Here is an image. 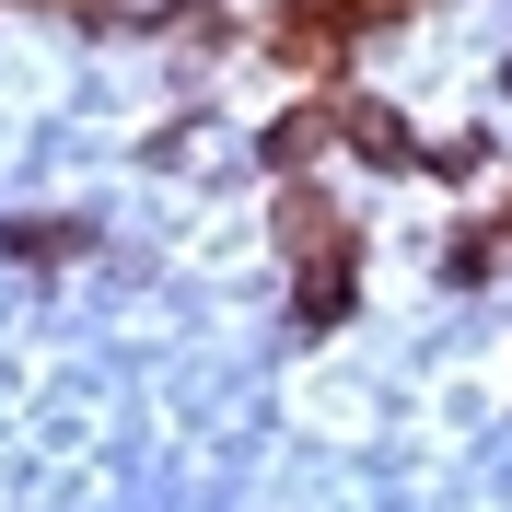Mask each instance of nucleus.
<instances>
[{
    "label": "nucleus",
    "mask_w": 512,
    "mask_h": 512,
    "mask_svg": "<svg viewBox=\"0 0 512 512\" xmlns=\"http://www.w3.org/2000/svg\"><path fill=\"white\" fill-rule=\"evenodd\" d=\"M338 128H350V152H361V163H419V152H408V128L384 117V105H350Z\"/></svg>",
    "instance_id": "1"
},
{
    "label": "nucleus",
    "mask_w": 512,
    "mask_h": 512,
    "mask_svg": "<svg viewBox=\"0 0 512 512\" xmlns=\"http://www.w3.org/2000/svg\"><path fill=\"white\" fill-rule=\"evenodd\" d=\"M256 152H268V163H291V175H303V163L326 152V117H280V128H268V140H256Z\"/></svg>",
    "instance_id": "2"
},
{
    "label": "nucleus",
    "mask_w": 512,
    "mask_h": 512,
    "mask_svg": "<svg viewBox=\"0 0 512 512\" xmlns=\"http://www.w3.org/2000/svg\"><path fill=\"white\" fill-rule=\"evenodd\" d=\"M0 245H12V256H35V268H47V256H70V245H82V222H12V233H0Z\"/></svg>",
    "instance_id": "3"
}]
</instances>
